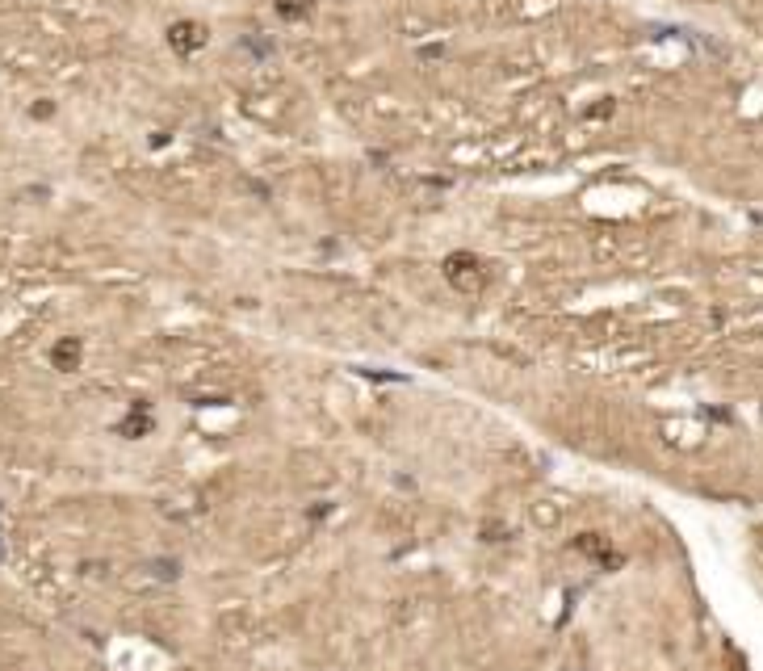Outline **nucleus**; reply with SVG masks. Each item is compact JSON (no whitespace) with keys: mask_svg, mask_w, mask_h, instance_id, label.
<instances>
[{"mask_svg":"<svg viewBox=\"0 0 763 671\" xmlns=\"http://www.w3.org/2000/svg\"><path fill=\"white\" fill-rule=\"evenodd\" d=\"M168 42L189 55V50H197L201 42H206V34H201V26H193V21H181V26H172V30H168Z\"/></svg>","mask_w":763,"mask_h":671,"instance_id":"2","label":"nucleus"},{"mask_svg":"<svg viewBox=\"0 0 763 671\" xmlns=\"http://www.w3.org/2000/svg\"><path fill=\"white\" fill-rule=\"evenodd\" d=\"M277 9H281L285 17H298L302 9H307V0H281V5H277Z\"/></svg>","mask_w":763,"mask_h":671,"instance_id":"4","label":"nucleus"},{"mask_svg":"<svg viewBox=\"0 0 763 671\" xmlns=\"http://www.w3.org/2000/svg\"><path fill=\"white\" fill-rule=\"evenodd\" d=\"M50 361H55L59 370H72L76 361H80V340H59L55 352H50Z\"/></svg>","mask_w":763,"mask_h":671,"instance_id":"3","label":"nucleus"},{"mask_svg":"<svg viewBox=\"0 0 763 671\" xmlns=\"http://www.w3.org/2000/svg\"><path fill=\"white\" fill-rule=\"evenodd\" d=\"M445 277L457 286V290H466V294H474L478 286H482V265L474 261V256H449V265H445Z\"/></svg>","mask_w":763,"mask_h":671,"instance_id":"1","label":"nucleus"}]
</instances>
